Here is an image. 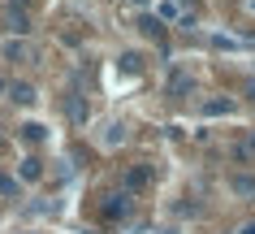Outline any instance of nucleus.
Masks as SVG:
<instances>
[{
  "mask_svg": "<svg viewBox=\"0 0 255 234\" xmlns=\"http://www.w3.org/2000/svg\"><path fill=\"white\" fill-rule=\"evenodd\" d=\"M169 91H173V96H186V91H190V78L182 74V69H173V74H169Z\"/></svg>",
  "mask_w": 255,
  "mask_h": 234,
  "instance_id": "nucleus-4",
  "label": "nucleus"
},
{
  "mask_svg": "<svg viewBox=\"0 0 255 234\" xmlns=\"http://www.w3.org/2000/svg\"><path fill=\"white\" fill-rule=\"evenodd\" d=\"M13 100H17V104H30V100H35V87L17 83V87H13Z\"/></svg>",
  "mask_w": 255,
  "mask_h": 234,
  "instance_id": "nucleus-9",
  "label": "nucleus"
},
{
  "mask_svg": "<svg viewBox=\"0 0 255 234\" xmlns=\"http://www.w3.org/2000/svg\"><path fill=\"white\" fill-rule=\"evenodd\" d=\"M247 96H251V100H255V78H251V83H247Z\"/></svg>",
  "mask_w": 255,
  "mask_h": 234,
  "instance_id": "nucleus-16",
  "label": "nucleus"
},
{
  "mask_svg": "<svg viewBox=\"0 0 255 234\" xmlns=\"http://www.w3.org/2000/svg\"><path fill=\"white\" fill-rule=\"evenodd\" d=\"M234 156H238V161H251V156H255V139H247V143H238V148H234Z\"/></svg>",
  "mask_w": 255,
  "mask_h": 234,
  "instance_id": "nucleus-11",
  "label": "nucleus"
},
{
  "mask_svg": "<svg viewBox=\"0 0 255 234\" xmlns=\"http://www.w3.org/2000/svg\"><path fill=\"white\" fill-rule=\"evenodd\" d=\"M238 234H255V221H247V226H238Z\"/></svg>",
  "mask_w": 255,
  "mask_h": 234,
  "instance_id": "nucleus-15",
  "label": "nucleus"
},
{
  "mask_svg": "<svg viewBox=\"0 0 255 234\" xmlns=\"http://www.w3.org/2000/svg\"><path fill=\"white\" fill-rule=\"evenodd\" d=\"M138 26H143V35H151V39H164V26H160V17H143Z\"/></svg>",
  "mask_w": 255,
  "mask_h": 234,
  "instance_id": "nucleus-6",
  "label": "nucleus"
},
{
  "mask_svg": "<svg viewBox=\"0 0 255 234\" xmlns=\"http://www.w3.org/2000/svg\"><path fill=\"white\" fill-rule=\"evenodd\" d=\"M147 182H151V169H143V165H138V169H130V174H126V191L134 195V191H143Z\"/></svg>",
  "mask_w": 255,
  "mask_h": 234,
  "instance_id": "nucleus-2",
  "label": "nucleus"
},
{
  "mask_svg": "<svg viewBox=\"0 0 255 234\" xmlns=\"http://www.w3.org/2000/svg\"><path fill=\"white\" fill-rule=\"evenodd\" d=\"M4 56H9V61H22V56H30V48L26 43H4Z\"/></svg>",
  "mask_w": 255,
  "mask_h": 234,
  "instance_id": "nucleus-8",
  "label": "nucleus"
},
{
  "mask_svg": "<svg viewBox=\"0 0 255 234\" xmlns=\"http://www.w3.org/2000/svg\"><path fill=\"white\" fill-rule=\"evenodd\" d=\"M22 139L39 143V139H43V126H39V122H26V126H22Z\"/></svg>",
  "mask_w": 255,
  "mask_h": 234,
  "instance_id": "nucleus-10",
  "label": "nucleus"
},
{
  "mask_svg": "<svg viewBox=\"0 0 255 234\" xmlns=\"http://www.w3.org/2000/svg\"><path fill=\"white\" fill-rule=\"evenodd\" d=\"M177 13H182V9H177L173 0H160V17H177Z\"/></svg>",
  "mask_w": 255,
  "mask_h": 234,
  "instance_id": "nucleus-14",
  "label": "nucleus"
},
{
  "mask_svg": "<svg viewBox=\"0 0 255 234\" xmlns=\"http://www.w3.org/2000/svg\"><path fill=\"white\" fill-rule=\"evenodd\" d=\"M17 174H22V178H26V182H35V178H39V174H43V165H39V161H35V156H26Z\"/></svg>",
  "mask_w": 255,
  "mask_h": 234,
  "instance_id": "nucleus-5",
  "label": "nucleus"
},
{
  "mask_svg": "<svg viewBox=\"0 0 255 234\" xmlns=\"http://www.w3.org/2000/svg\"><path fill=\"white\" fill-rule=\"evenodd\" d=\"M121 69H126V74H138V69H143V56H138V52H126V56H121Z\"/></svg>",
  "mask_w": 255,
  "mask_h": 234,
  "instance_id": "nucleus-7",
  "label": "nucleus"
},
{
  "mask_svg": "<svg viewBox=\"0 0 255 234\" xmlns=\"http://www.w3.org/2000/svg\"><path fill=\"white\" fill-rule=\"evenodd\" d=\"M0 195H17V182L9 174H0Z\"/></svg>",
  "mask_w": 255,
  "mask_h": 234,
  "instance_id": "nucleus-13",
  "label": "nucleus"
},
{
  "mask_svg": "<svg viewBox=\"0 0 255 234\" xmlns=\"http://www.w3.org/2000/svg\"><path fill=\"white\" fill-rule=\"evenodd\" d=\"M126 213H130V191H117V195H108L104 200V217H126Z\"/></svg>",
  "mask_w": 255,
  "mask_h": 234,
  "instance_id": "nucleus-1",
  "label": "nucleus"
},
{
  "mask_svg": "<svg viewBox=\"0 0 255 234\" xmlns=\"http://www.w3.org/2000/svg\"><path fill=\"white\" fill-rule=\"evenodd\" d=\"M234 191L238 195H255V182L251 178H234Z\"/></svg>",
  "mask_w": 255,
  "mask_h": 234,
  "instance_id": "nucleus-12",
  "label": "nucleus"
},
{
  "mask_svg": "<svg viewBox=\"0 0 255 234\" xmlns=\"http://www.w3.org/2000/svg\"><path fill=\"white\" fill-rule=\"evenodd\" d=\"M203 113H208V117H225V113H234V100L216 96V100H208V104H203Z\"/></svg>",
  "mask_w": 255,
  "mask_h": 234,
  "instance_id": "nucleus-3",
  "label": "nucleus"
},
{
  "mask_svg": "<svg viewBox=\"0 0 255 234\" xmlns=\"http://www.w3.org/2000/svg\"><path fill=\"white\" fill-rule=\"evenodd\" d=\"M0 87H4V83H0Z\"/></svg>",
  "mask_w": 255,
  "mask_h": 234,
  "instance_id": "nucleus-17",
  "label": "nucleus"
}]
</instances>
